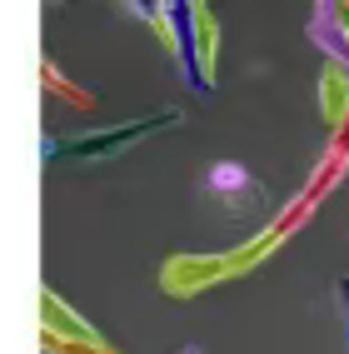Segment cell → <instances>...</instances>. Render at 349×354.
<instances>
[{
    "label": "cell",
    "mask_w": 349,
    "mask_h": 354,
    "mask_svg": "<svg viewBox=\"0 0 349 354\" xmlns=\"http://www.w3.org/2000/svg\"><path fill=\"white\" fill-rule=\"evenodd\" d=\"M209 0H160V15H155V30L160 40L170 45L175 55V70L190 90H215V75L205 70V55H200V15H205Z\"/></svg>",
    "instance_id": "obj_1"
},
{
    "label": "cell",
    "mask_w": 349,
    "mask_h": 354,
    "mask_svg": "<svg viewBox=\"0 0 349 354\" xmlns=\"http://www.w3.org/2000/svg\"><path fill=\"white\" fill-rule=\"evenodd\" d=\"M40 335H45V349L50 354H115L110 339H100L60 295L45 290L40 295Z\"/></svg>",
    "instance_id": "obj_2"
},
{
    "label": "cell",
    "mask_w": 349,
    "mask_h": 354,
    "mask_svg": "<svg viewBox=\"0 0 349 354\" xmlns=\"http://www.w3.org/2000/svg\"><path fill=\"white\" fill-rule=\"evenodd\" d=\"M165 125H180V110H165V115H150V120H135L125 130H100V135H85V140H45V160H55V155H70V160H110V155H120L130 150L135 140H145L155 130H165Z\"/></svg>",
    "instance_id": "obj_3"
},
{
    "label": "cell",
    "mask_w": 349,
    "mask_h": 354,
    "mask_svg": "<svg viewBox=\"0 0 349 354\" xmlns=\"http://www.w3.org/2000/svg\"><path fill=\"white\" fill-rule=\"evenodd\" d=\"M229 274H235L229 254H175L165 265V290L170 295H195V290H209Z\"/></svg>",
    "instance_id": "obj_4"
},
{
    "label": "cell",
    "mask_w": 349,
    "mask_h": 354,
    "mask_svg": "<svg viewBox=\"0 0 349 354\" xmlns=\"http://www.w3.org/2000/svg\"><path fill=\"white\" fill-rule=\"evenodd\" d=\"M319 120H324V135L349 120V70L334 60L319 65Z\"/></svg>",
    "instance_id": "obj_5"
},
{
    "label": "cell",
    "mask_w": 349,
    "mask_h": 354,
    "mask_svg": "<svg viewBox=\"0 0 349 354\" xmlns=\"http://www.w3.org/2000/svg\"><path fill=\"white\" fill-rule=\"evenodd\" d=\"M205 190H215L225 200H245V195H254V175L245 170L240 160H215L205 170Z\"/></svg>",
    "instance_id": "obj_6"
},
{
    "label": "cell",
    "mask_w": 349,
    "mask_h": 354,
    "mask_svg": "<svg viewBox=\"0 0 349 354\" xmlns=\"http://www.w3.org/2000/svg\"><path fill=\"white\" fill-rule=\"evenodd\" d=\"M339 315H349V274L339 279Z\"/></svg>",
    "instance_id": "obj_7"
},
{
    "label": "cell",
    "mask_w": 349,
    "mask_h": 354,
    "mask_svg": "<svg viewBox=\"0 0 349 354\" xmlns=\"http://www.w3.org/2000/svg\"><path fill=\"white\" fill-rule=\"evenodd\" d=\"M180 354H200V344H185V349H180Z\"/></svg>",
    "instance_id": "obj_8"
},
{
    "label": "cell",
    "mask_w": 349,
    "mask_h": 354,
    "mask_svg": "<svg viewBox=\"0 0 349 354\" xmlns=\"http://www.w3.org/2000/svg\"><path fill=\"white\" fill-rule=\"evenodd\" d=\"M344 339H349V315H344Z\"/></svg>",
    "instance_id": "obj_9"
}]
</instances>
